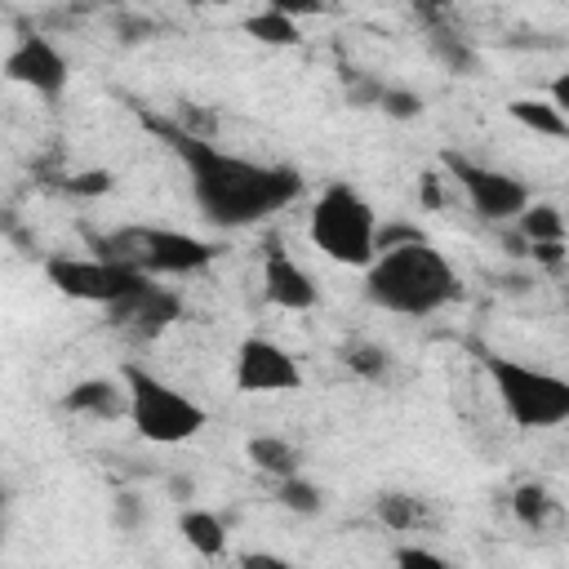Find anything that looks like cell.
I'll return each mask as SVG.
<instances>
[{
	"label": "cell",
	"instance_id": "1f68e13d",
	"mask_svg": "<svg viewBox=\"0 0 569 569\" xmlns=\"http://www.w3.org/2000/svg\"><path fill=\"white\" fill-rule=\"evenodd\" d=\"M0 533H4V498H0Z\"/></svg>",
	"mask_w": 569,
	"mask_h": 569
},
{
	"label": "cell",
	"instance_id": "9c48e42d",
	"mask_svg": "<svg viewBox=\"0 0 569 569\" xmlns=\"http://www.w3.org/2000/svg\"><path fill=\"white\" fill-rule=\"evenodd\" d=\"M298 387H302V369L280 342L253 333L236 347V391L276 396V391H298Z\"/></svg>",
	"mask_w": 569,
	"mask_h": 569
},
{
	"label": "cell",
	"instance_id": "4316f807",
	"mask_svg": "<svg viewBox=\"0 0 569 569\" xmlns=\"http://www.w3.org/2000/svg\"><path fill=\"white\" fill-rule=\"evenodd\" d=\"M116 525L120 529H138L142 525V502L133 493H116Z\"/></svg>",
	"mask_w": 569,
	"mask_h": 569
},
{
	"label": "cell",
	"instance_id": "277c9868",
	"mask_svg": "<svg viewBox=\"0 0 569 569\" xmlns=\"http://www.w3.org/2000/svg\"><path fill=\"white\" fill-rule=\"evenodd\" d=\"M102 262L133 267L142 276H191L213 262V244L191 236V231H169V227H124L116 236L93 240Z\"/></svg>",
	"mask_w": 569,
	"mask_h": 569
},
{
	"label": "cell",
	"instance_id": "cb8c5ba5",
	"mask_svg": "<svg viewBox=\"0 0 569 569\" xmlns=\"http://www.w3.org/2000/svg\"><path fill=\"white\" fill-rule=\"evenodd\" d=\"M396 569H458L453 560H445L431 547H400L396 551Z\"/></svg>",
	"mask_w": 569,
	"mask_h": 569
},
{
	"label": "cell",
	"instance_id": "5b68a950",
	"mask_svg": "<svg viewBox=\"0 0 569 569\" xmlns=\"http://www.w3.org/2000/svg\"><path fill=\"white\" fill-rule=\"evenodd\" d=\"M307 236L311 244L342 262V267H369L373 262V236H378V218H373V204L347 187V182H333L320 191V200L311 204V222H307Z\"/></svg>",
	"mask_w": 569,
	"mask_h": 569
},
{
	"label": "cell",
	"instance_id": "e0dca14e",
	"mask_svg": "<svg viewBox=\"0 0 569 569\" xmlns=\"http://www.w3.org/2000/svg\"><path fill=\"white\" fill-rule=\"evenodd\" d=\"M511 120H520L525 129L533 133H547V138H569V116H560L547 98H511L507 102Z\"/></svg>",
	"mask_w": 569,
	"mask_h": 569
},
{
	"label": "cell",
	"instance_id": "2e32d148",
	"mask_svg": "<svg viewBox=\"0 0 569 569\" xmlns=\"http://www.w3.org/2000/svg\"><path fill=\"white\" fill-rule=\"evenodd\" d=\"M244 453H249V462H253L258 471H267V476H276V480L298 476V449H293L284 436H253V440L244 445Z\"/></svg>",
	"mask_w": 569,
	"mask_h": 569
},
{
	"label": "cell",
	"instance_id": "ba28073f",
	"mask_svg": "<svg viewBox=\"0 0 569 569\" xmlns=\"http://www.w3.org/2000/svg\"><path fill=\"white\" fill-rule=\"evenodd\" d=\"M440 160H445L449 178L467 191V200H471V209H476L480 218L507 222V218H520V213H525L529 187H525L520 178H511V173H502V169H485V164L467 160L462 151H445Z\"/></svg>",
	"mask_w": 569,
	"mask_h": 569
},
{
	"label": "cell",
	"instance_id": "30bf717a",
	"mask_svg": "<svg viewBox=\"0 0 569 569\" xmlns=\"http://www.w3.org/2000/svg\"><path fill=\"white\" fill-rule=\"evenodd\" d=\"M0 71H4V80L22 84V89H31V93H40V98H58V93L67 89V76H71L62 49H58L53 40H44V36H22V40L4 53Z\"/></svg>",
	"mask_w": 569,
	"mask_h": 569
},
{
	"label": "cell",
	"instance_id": "7c38bea8",
	"mask_svg": "<svg viewBox=\"0 0 569 569\" xmlns=\"http://www.w3.org/2000/svg\"><path fill=\"white\" fill-rule=\"evenodd\" d=\"M262 293L280 311H311L320 302L316 280L284 249H267V258H262Z\"/></svg>",
	"mask_w": 569,
	"mask_h": 569
},
{
	"label": "cell",
	"instance_id": "6da1fadb",
	"mask_svg": "<svg viewBox=\"0 0 569 569\" xmlns=\"http://www.w3.org/2000/svg\"><path fill=\"white\" fill-rule=\"evenodd\" d=\"M169 142L187 169L191 196L213 227H249L302 196V173L289 164H262L231 156L187 129H169Z\"/></svg>",
	"mask_w": 569,
	"mask_h": 569
},
{
	"label": "cell",
	"instance_id": "f1b7e54d",
	"mask_svg": "<svg viewBox=\"0 0 569 569\" xmlns=\"http://www.w3.org/2000/svg\"><path fill=\"white\" fill-rule=\"evenodd\" d=\"M525 253H533V262H542V267H560L565 262V244H529Z\"/></svg>",
	"mask_w": 569,
	"mask_h": 569
},
{
	"label": "cell",
	"instance_id": "9a60e30c",
	"mask_svg": "<svg viewBox=\"0 0 569 569\" xmlns=\"http://www.w3.org/2000/svg\"><path fill=\"white\" fill-rule=\"evenodd\" d=\"M244 31H249L253 40H262V44H284V49L302 44V27H298V18H293L284 4H267V9L249 13V18H244Z\"/></svg>",
	"mask_w": 569,
	"mask_h": 569
},
{
	"label": "cell",
	"instance_id": "4dcf8cb0",
	"mask_svg": "<svg viewBox=\"0 0 569 569\" xmlns=\"http://www.w3.org/2000/svg\"><path fill=\"white\" fill-rule=\"evenodd\" d=\"M422 200H427V204H440V191H436V178H431V173L422 178Z\"/></svg>",
	"mask_w": 569,
	"mask_h": 569
},
{
	"label": "cell",
	"instance_id": "ac0fdd59",
	"mask_svg": "<svg viewBox=\"0 0 569 569\" xmlns=\"http://www.w3.org/2000/svg\"><path fill=\"white\" fill-rule=\"evenodd\" d=\"M516 222L525 244H565V213L556 204H525Z\"/></svg>",
	"mask_w": 569,
	"mask_h": 569
},
{
	"label": "cell",
	"instance_id": "4fadbf2b",
	"mask_svg": "<svg viewBox=\"0 0 569 569\" xmlns=\"http://www.w3.org/2000/svg\"><path fill=\"white\" fill-rule=\"evenodd\" d=\"M62 405L71 413H89V418H120L124 413V391H116V382H107V378H84L67 391Z\"/></svg>",
	"mask_w": 569,
	"mask_h": 569
},
{
	"label": "cell",
	"instance_id": "7402d4cb",
	"mask_svg": "<svg viewBox=\"0 0 569 569\" xmlns=\"http://www.w3.org/2000/svg\"><path fill=\"white\" fill-rule=\"evenodd\" d=\"M342 360H347V369H356V373H365V378H378V373L387 369V356H382L373 342H351V347L342 351Z\"/></svg>",
	"mask_w": 569,
	"mask_h": 569
},
{
	"label": "cell",
	"instance_id": "44dd1931",
	"mask_svg": "<svg viewBox=\"0 0 569 569\" xmlns=\"http://www.w3.org/2000/svg\"><path fill=\"white\" fill-rule=\"evenodd\" d=\"M511 507H516V520L520 525H542L547 520V511H551V498H547V489H538V485H520L516 489V498H511Z\"/></svg>",
	"mask_w": 569,
	"mask_h": 569
},
{
	"label": "cell",
	"instance_id": "f546056e",
	"mask_svg": "<svg viewBox=\"0 0 569 569\" xmlns=\"http://www.w3.org/2000/svg\"><path fill=\"white\" fill-rule=\"evenodd\" d=\"M547 102H551V107H556L560 116L569 111V76H560V80L551 84V98H547Z\"/></svg>",
	"mask_w": 569,
	"mask_h": 569
},
{
	"label": "cell",
	"instance_id": "ffe728a7",
	"mask_svg": "<svg viewBox=\"0 0 569 569\" xmlns=\"http://www.w3.org/2000/svg\"><path fill=\"white\" fill-rule=\"evenodd\" d=\"M276 498L289 507V511H298V516H316L320 511V489L311 485V480H302V476H284L280 485H276Z\"/></svg>",
	"mask_w": 569,
	"mask_h": 569
},
{
	"label": "cell",
	"instance_id": "52a82bcc",
	"mask_svg": "<svg viewBox=\"0 0 569 569\" xmlns=\"http://www.w3.org/2000/svg\"><path fill=\"white\" fill-rule=\"evenodd\" d=\"M44 280L62 293V298H76V302H93V307H111L120 302L129 289H138L147 276L133 271V267H116V262H102V258H71V253H53L44 258Z\"/></svg>",
	"mask_w": 569,
	"mask_h": 569
},
{
	"label": "cell",
	"instance_id": "8992f818",
	"mask_svg": "<svg viewBox=\"0 0 569 569\" xmlns=\"http://www.w3.org/2000/svg\"><path fill=\"white\" fill-rule=\"evenodd\" d=\"M485 373L507 409V418L525 431H547L569 418V382L560 373L520 365L511 356H485Z\"/></svg>",
	"mask_w": 569,
	"mask_h": 569
},
{
	"label": "cell",
	"instance_id": "5bb4252c",
	"mask_svg": "<svg viewBox=\"0 0 569 569\" xmlns=\"http://www.w3.org/2000/svg\"><path fill=\"white\" fill-rule=\"evenodd\" d=\"M178 533H182L187 547H191L196 556H204V560H213V556L227 551V525H222L213 511H204V507L182 511V516H178Z\"/></svg>",
	"mask_w": 569,
	"mask_h": 569
},
{
	"label": "cell",
	"instance_id": "8fae6325",
	"mask_svg": "<svg viewBox=\"0 0 569 569\" xmlns=\"http://www.w3.org/2000/svg\"><path fill=\"white\" fill-rule=\"evenodd\" d=\"M178 316H182V298H178L173 289L156 284L151 276H147L138 289H129L120 302L107 307V320H111L116 329H124V333H138V338L164 333Z\"/></svg>",
	"mask_w": 569,
	"mask_h": 569
},
{
	"label": "cell",
	"instance_id": "603a6c76",
	"mask_svg": "<svg viewBox=\"0 0 569 569\" xmlns=\"http://www.w3.org/2000/svg\"><path fill=\"white\" fill-rule=\"evenodd\" d=\"M378 107H382L387 116H396V120H413V116L422 111V98H418L413 89H382V93H378Z\"/></svg>",
	"mask_w": 569,
	"mask_h": 569
},
{
	"label": "cell",
	"instance_id": "83f0119b",
	"mask_svg": "<svg viewBox=\"0 0 569 569\" xmlns=\"http://www.w3.org/2000/svg\"><path fill=\"white\" fill-rule=\"evenodd\" d=\"M240 569H298L293 560L276 556V551H244L240 556Z\"/></svg>",
	"mask_w": 569,
	"mask_h": 569
},
{
	"label": "cell",
	"instance_id": "d4e9b609",
	"mask_svg": "<svg viewBox=\"0 0 569 569\" xmlns=\"http://www.w3.org/2000/svg\"><path fill=\"white\" fill-rule=\"evenodd\" d=\"M111 173L107 169H84V173H76V178H67V191H76V196H102V191H111Z\"/></svg>",
	"mask_w": 569,
	"mask_h": 569
},
{
	"label": "cell",
	"instance_id": "d6986e66",
	"mask_svg": "<svg viewBox=\"0 0 569 569\" xmlns=\"http://www.w3.org/2000/svg\"><path fill=\"white\" fill-rule=\"evenodd\" d=\"M378 520L387 529H418V525H427V507L409 493H382L378 498Z\"/></svg>",
	"mask_w": 569,
	"mask_h": 569
},
{
	"label": "cell",
	"instance_id": "484cf974",
	"mask_svg": "<svg viewBox=\"0 0 569 569\" xmlns=\"http://www.w3.org/2000/svg\"><path fill=\"white\" fill-rule=\"evenodd\" d=\"M413 240H427L418 227H405V222H396V227H378V236H373V253H382V249H396V244H413Z\"/></svg>",
	"mask_w": 569,
	"mask_h": 569
},
{
	"label": "cell",
	"instance_id": "7a4b0ae2",
	"mask_svg": "<svg viewBox=\"0 0 569 569\" xmlns=\"http://www.w3.org/2000/svg\"><path fill=\"white\" fill-rule=\"evenodd\" d=\"M365 293L382 311L431 316L458 298V276L431 240H413V244L373 253V262L365 267Z\"/></svg>",
	"mask_w": 569,
	"mask_h": 569
},
{
	"label": "cell",
	"instance_id": "3957f363",
	"mask_svg": "<svg viewBox=\"0 0 569 569\" xmlns=\"http://www.w3.org/2000/svg\"><path fill=\"white\" fill-rule=\"evenodd\" d=\"M124 413L133 431L151 445H187L209 422V413L187 391L169 387L142 365H124Z\"/></svg>",
	"mask_w": 569,
	"mask_h": 569
}]
</instances>
